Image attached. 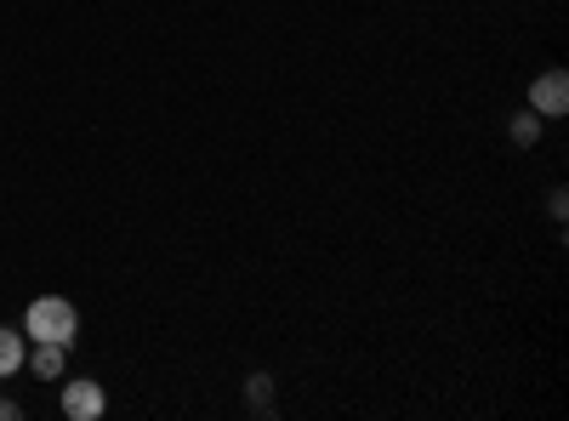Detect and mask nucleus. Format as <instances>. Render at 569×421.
<instances>
[{"label":"nucleus","mask_w":569,"mask_h":421,"mask_svg":"<svg viewBox=\"0 0 569 421\" xmlns=\"http://www.w3.org/2000/svg\"><path fill=\"white\" fill-rule=\"evenodd\" d=\"M23 337L29 342H58V348H74L80 342V313L69 297H34L29 313H23Z\"/></svg>","instance_id":"1"},{"label":"nucleus","mask_w":569,"mask_h":421,"mask_svg":"<svg viewBox=\"0 0 569 421\" xmlns=\"http://www.w3.org/2000/svg\"><path fill=\"white\" fill-rule=\"evenodd\" d=\"M530 109L541 120H563L569 114V74L563 69H547V74L530 80Z\"/></svg>","instance_id":"2"},{"label":"nucleus","mask_w":569,"mask_h":421,"mask_svg":"<svg viewBox=\"0 0 569 421\" xmlns=\"http://www.w3.org/2000/svg\"><path fill=\"white\" fill-rule=\"evenodd\" d=\"M103 410H109V393L98 382H86V377L80 382H63V415L69 421H98Z\"/></svg>","instance_id":"3"},{"label":"nucleus","mask_w":569,"mask_h":421,"mask_svg":"<svg viewBox=\"0 0 569 421\" xmlns=\"http://www.w3.org/2000/svg\"><path fill=\"white\" fill-rule=\"evenodd\" d=\"M23 364H34V377H40V382H58L63 370H69V348H58V342H34V353H29Z\"/></svg>","instance_id":"4"},{"label":"nucleus","mask_w":569,"mask_h":421,"mask_svg":"<svg viewBox=\"0 0 569 421\" xmlns=\"http://www.w3.org/2000/svg\"><path fill=\"white\" fill-rule=\"evenodd\" d=\"M23 359H29V337H23V331H7V324H0V377H18Z\"/></svg>","instance_id":"5"},{"label":"nucleus","mask_w":569,"mask_h":421,"mask_svg":"<svg viewBox=\"0 0 569 421\" xmlns=\"http://www.w3.org/2000/svg\"><path fill=\"white\" fill-rule=\"evenodd\" d=\"M541 126H547V120H541L536 109H518L512 126H507V137H512L518 149H536V143H541Z\"/></svg>","instance_id":"6"},{"label":"nucleus","mask_w":569,"mask_h":421,"mask_svg":"<svg viewBox=\"0 0 569 421\" xmlns=\"http://www.w3.org/2000/svg\"><path fill=\"white\" fill-rule=\"evenodd\" d=\"M246 404H251V410H268V404H273V377H251V382H246Z\"/></svg>","instance_id":"7"},{"label":"nucleus","mask_w":569,"mask_h":421,"mask_svg":"<svg viewBox=\"0 0 569 421\" xmlns=\"http://www.w3.org/2000/svg\"><path fill=\"white\" fill-rule=\"evenodd\" d=\"M18 415H23V404H18V399H0V421H18Z\"/></svg>","instance_id":"8"}]
</instances>
